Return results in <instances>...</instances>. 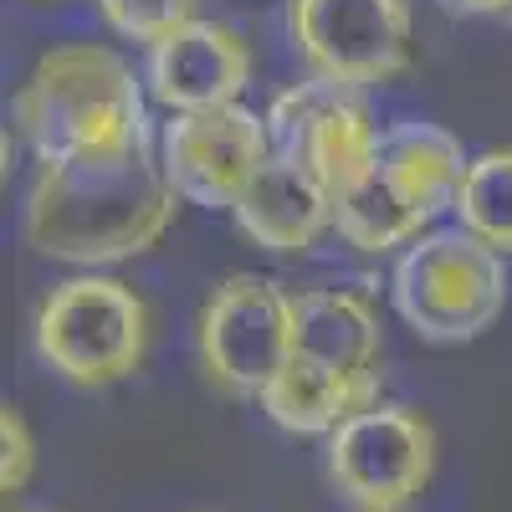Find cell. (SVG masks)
I'll list each match as a JSON object with an SVG mask.
<instances>
[{
	"instance_id": "obj_11",
	"label": "cell",
	"mask_w": 512,
	"mask_h": 512,
	"mask_svg": "<svg viewBox=\"0 0 512 512\" xmlns=\"http://www.w3.org/2000/svg\"><path fill=\"white\" fill-rule=\"evenodd\" d=\"M144 77H149V93L169 113H205V108H226L241 98L246 77H251V52H246L241 31L200 16L154 41Z\"/></svg>"
},
{
	"instance_id": "obj_17",
	"label": "cell",
	"mask_w": 512,
	"mask_h": 512,
	"mask_svg": "<svg viewBox=\"0 0 512 512\" xmlns=\"http://www.w3.org/2000/svg\"><path fill=\"white\" fill-rule=\"evenodd\" d=\"M31 472H36V441H31V431H26V420H21V410H0V492H21L26 482H31Z\"/></svg>"
},
{
	"instance_id": "obj_1",
	"label": "cell",
	"mask_w": 512,
	"mask_h": 512,
	"mask_svg": "<svg viewBox=\"0 0 512 512\" xmlns=\"http://www.w3.org/2000/svg\"><path fill=\"white\" fill-rule=\"evenodd\" d=\"M180 190L164 164L134 144L118 154H88L41 164L26 200V241L47 262L108 267L149 251L175 221Z\"/></svg>"
},
{
	"instance_id": "obj_18",
	"label": "cell",
	"mask_w": 512,
	"mask_h": 512,
	"mask_svg": "<svg viewBox=\"0 0 512 512\" xmlns=\"http://www.w3.org/2000/svg\"><path fill=\"white\" fill-rule=\"evenodd\" d=\"M441 6L461 16H512V0H441Z\"/></svg>"
},
{
	"instance_id": "obj_4",
	"label": "cell",
	"mask_w": 512,
	"mask_h": 512,
	"mask_svg": "<svg viewBox=\"0 0 512 512\" xmlns=\"http://www.w3.org/2000/svg\"><path fill=\"white\" fill-rule=\"evenodd\" d=\"M395 313L431 344H461L497 323L507 303L502 251L466 226L415 236L390 272Z\"/></svg>"
},
{
	"instance_id": "obj_6",
	"label": "cell",
	"mask_w": 512,
	"mask_h": 512,
	"mask_svg": "<svg viewBox=\"0 0 512 512\" xmlns=\"http://www.w3.org/2000/svg\"><path fill=\"white\" fill-rule=\"evenodd\" d=\"M200 369L231 400H262L267 384L292 359V297L267 282L236 272L216 287L200 313Z\"/></svg>"
},
{
	"instance_id": "obj_9",
	"label": "cell",
	"mask_w": 512,
	"mask_h": 512,
	"mask_svg": "<svg viewBox=\"0 0 512 512\" xmlns=\"http://www.w3.org/2000/svg\"><path fill=\"white\" fill-rule=\"evenodd\" d=\"M267 128H272V149L308 164L333 195V205L369 175L379 149V128L369 108L354 98V88H338V82L323 77L297 82L292 93H282L267 113Z\"/></svg>"
},
{
	"instance_id": "obj_12",
	"label": "cell",
	"mask_w": 512,
	"mask_h": 512,
	"mask_svg": "<svg viewBox=\"0 0 512 512\" xmlns=\"http://www.w3.org/2000/svg\"><path fill=\"white\" fill-rule=\"evenodd\" d=\"M241 231L267 251H308L333 226V195L308 164L287 154H267V164L246 180L241 200L231 205Z\"/></svg>"
},
{
	"instance_id": "obj_19",
	"label": "cell",
	"mask_w": 512,
	"mask_h": 512,
	"mask_svg": "<svg viewBox=\"0 0 512 512\" xmlns=\"http://www.w3.org/2000/svg\"><path fill=\"white\" fill-rule=\"evenodd\" d=\"M359 512H400V507H359Z\"/></svg>"
},
{
	"instance_id": "obj_10",
	"label": "cell",
	"mask_w": 512,
	"mask_h": 512,
	"mask_svg": "<svg viewBox=\"0 0 512 512\" xmlns=\"http://www.w3.org/2000/svg\"><path fill=\"white\" fill-rule=\"evenodd\" d=\"M272 154V128L241 103L205 108V113H175L164 128L159 164L169 185L190 205L231 210L246 190V180L267 164Z\"/></svg>"
},
{
	"instance_id": "obj_2",
	"label": "cell",
	"mask_w": 512,
	"mask_h": 512,
	"mask_svg": "<svg viewBox=\"0 0 512 512\" xmlns=\"http://www.w3.org/2000/svg\"><path fill=\"white\" fill-rule=\"evenodd\" d=\"M16 128L41 164L118 154L144 144V98L118 52L77 41L31 67L16 93Z\"/></svg>"
},
{
	"instance_id": "obj_3",
	"label": "cell",
	"mask_w": 512,
	"mask_h": 512,
	"mask_svg": "<svg viewBox=\"0 0 512 512\" xmlns=\"http://www.w3.org/2000/svg\"><path fill=\"white\" fill-rule=\"evenodd\" d=\"M461 144L441 123H390L379 128V149L369 175L333 205V226L359 251H395L425 236L436 216L456 210V190L466 180Z\"/></svg>"
},
{
	"instance_id": "obj_8",
	"label": "cell",
	"mask_w": 512,
	"mask_h": 512,
	"mask_svg": "<svg viewBox=\"0 0 512 512\" xmlns=\"http://www.w3.org/2000/svg\"><path fill=\"white\" fill-rule=\"evenodd\" d=\"M436 472V431L405 405H369L328 436V477L359 507H405Z\"/></svg>"
},
{
	"instance_id": "obj_16",
	"label": "cell",
	"mask_w": 512,
	"mask_h": 512,
	"mask_svg": "<svg viewBox=\"0 0 512 512\" xmlns=\"http://www.w3.org/2000/svg\"><path fill=\"white\" fill-rule=\"evenodd\" d=\"M108 26L128 41H144V47H154L159 36L180 31L190 21H200V0H98Z\"/></svg>"
},
{
	"instance_id": "obj_14",
	"label": "cell",
	"mask_w": 512,
	"mask_h": 512,
	"mask_svg": "<svg viewBox=\"0 0 512 512\" xmlns=\"http://www.w3.org/2000/svg\"><path fill=\"white\" fill-rule=\"evenodd\" d=\"M256 405L292 436H333L349 415L379 405V379L338 374L328 364H313L303 354H292Z\"/></svg>"
},
{
	"instance_id": "obj_15",
	"label": "cell",
	"mask_w": 512,
	"mask_h": 512,
	"mask_svg": "<svg viewBox=\"0 0 512 512\" xmlns=\"http://www.w3.org/2000/svg\"><path fill=\"white\" fill-rule=\"evenodd\" d=\"M456 226L482 236L502 256L512 251V149H487L466 164V180L456 190Z\"/></svg>"
},
{
	"instance_id": "obj_5",
	"label": "cell",
	"mask_w": 512,
	"mask_h": 512,
	"mask_svg": "<svg viewBox=\"0 0 512 512\" xmlns=\"http://www.w3.org/2000/svg\"><path fill=\"white\" fill-rule=\"evenodd\" d=\"M149 349L144 297L113 277H72L36 313V354L67 384L103 390L139 369Z\"/></svg>"
},
{
	"instance_id": "obj_7",
	"label": "cell",
	"mask_w": 512,
	"mask_h": 512,
	"mask_svg": "<svg viewBox=\"0 0 512 512\" xmlns=\"http://www.w3.org/2000/svg\"><path fill=\"white\" fill-rule=\"evenodd\" d=\"M292 41L308 72L338 88H374L410 67V0H292Z\"/></svg>"
},
{
	"instance_id": "obj_13",
	"label": "cell",
	"mask_w": 512,
	"mask_h": 512,
	"mask_svg": "<svg viewBox=\"0 0 512 512\" xmlns=\"http://www.w3.org/2000/svg\"><path fill=\"white\" fill-rule=\"evenodd\" d=\"M292 354L328 364L338 374L379 379L384 338H379V318L369 308V297L349 287L297 292L292 297Z\"/></svg>"
}]
</instances>
